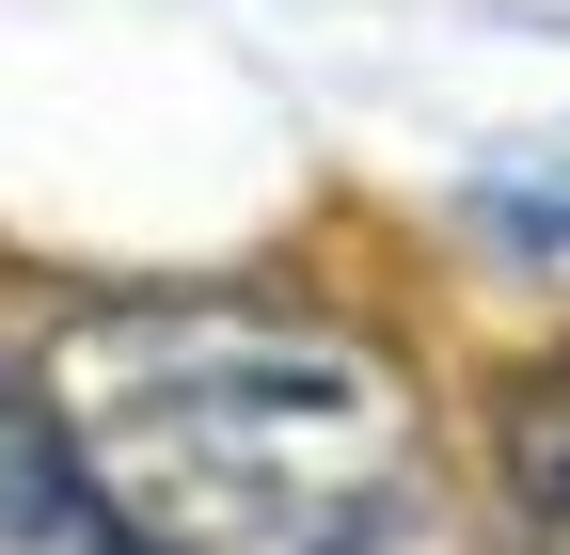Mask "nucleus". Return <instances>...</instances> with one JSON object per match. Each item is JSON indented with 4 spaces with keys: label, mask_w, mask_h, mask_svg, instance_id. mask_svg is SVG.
Listing matches in <instances>:
<instances>
[{
    "label": "nucleus",
    "mask_w": 570,
    "mask_h": 555,
    "mask_svg": "<svg viewBox=\"0 0 570 555\" xmlns=\"http://www.w3.org/2000/svg\"><path fill=\"white\" fill-rule=\"evenodd\" d=\"M539 238H570V223H539Z\"/></svg>",
    "instance_id": "5"
},
{
    "label": "nucleus",
    "mask_w": 570,
    "mask_h": 555,
    "mask_svg": "<svg viewBox=\"0 0 570 555\" xmlns=\"http://www.w3.org/2000/svg\"><path fill=\"white\" fill-rule=\"evenodd\" d=\"M96 508H80V476H63V429H48V397L32 381H0V555H63Z\"/></svg>",
    "instance_id": "3"
},
{
    "label": "nucleus",
    "mask_w": 570,
    "mask_h": 555,
    "mask_svg": "<svg viewBox=\"0 0 570 555\" xmlns=\"http://www.w3.org/2000/svg\"><path fill=\"white\" fill-rule=\"evenodd\" d=\"M63 555H127V539H111V524H80V539H63Z\"/></svg>",
    "instance_id": "4"
},
{
    "label": "nucleus",
    "mask_w": 570,
    "mask_h": 555,
    "mask_svg": "<svg viewBox=\"0 0 570 555\" xmlns=\"http://www.w3.org/2000/svg\"><path fill=\"white\" fill-rule=\"evenodd\" d=\"M491 508H508V555H570V366L491 397Z\"/></svg>",
    "instance_id": "2"
},
{
    "label": "nucleus",
    "mask_w": 570,
    "mask_h": 555,
    "mask_svg": "<svg viewBox=\"0 0 570 555\" xmlns=\"http://www.w3.org/2000/svg\"><path fill=\"white\" fill-rule=\"evenodd\" d=\"M48 429L127 555H381L428 493L412 381L285 302H111L48 350Z\"/></svg>",
    "instance_id": "1"
}]
</instances>
